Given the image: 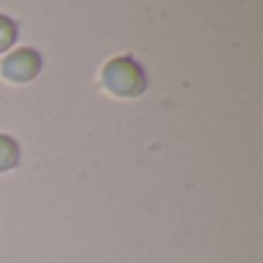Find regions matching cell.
Instances as JSON below:
<instances>
[{
	"mask_svg": "<svg viewBox=\"0 0 263 263\" xmlns=\"http://www.w3.org/2000/svg\"><path fill=\"white\" fill-rule=\"evenodd\" d=\"M44 60L42 53L32 46H23V49H14L5 55V60L0 63V72L7 81L12 83H30L42 74Z\"/></svg>",
	"mask_w": 263,
	"mask_h": 263,
	"instance_id": "7a4b0ae2",
	"label": "cell"
},
{
	"mask_svg": "<svg viewBox=\"0 0 263 263\" xmlns=\"http://www.w3.org/2000/svg\"><path fill=\"white\" fill-rule=\"evenodd\" d=\"M18 159H21V148L16 139H12L9 134H0V173L16 168Z\"/></svg>",
	"mask_w": 263,
	"mask_h": 263,
	"instance_id": "3957f363",
	"label": "cell"
},
{
	"mask_svg": "<svg viewBox=\"0 0 263 263\" xmlns=\"http://www.w3.org/2000/svg\"><path fill=\"white\" fill-rule=\"evenodd\" d=\"M102 86L118 97H139L148 88V74L132 55H118L102 69Z\"/></svg>",
	"mask_w": 263,
	"mask_h": 263,
	"instance_id": "6da1fadb",
	"label": "cell"
},
{
	"mask_svg": "<svg viewBox=\"0 0 263 263\" xmlns=\"http://www.w3.org/2000/svg\"><path fill=\"white\" fill-rule=\"evenodd\" d=\"M18 40V26L7 14H0V53L9 51Z\"/></svg>",
	"mask_w": 263,
	"mask_h": 263,
	"instance_id": "277c9868",
	"label": "cell"
}]
</instances>
